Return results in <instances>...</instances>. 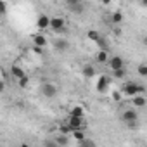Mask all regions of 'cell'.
<instances>
[{"label":"cell","mask_w":147,"mask_h":147,"mask_svg":"<svg viewBox=\"0 0 147 147\" xmlns=\"http://www.w3.org/2000/svg\"><path fill=\"white\" fill-rule=\"evenodd\" d=\"M138 75L140 76H147V64H140L138 66Z\"/></svg>","instance_id":"obj_23"},{"label":"cell","mask_w":147,"mask_h":147,"mask_svg":"<svg viewBox=\"0 0 147 147\" xmlns=\"http://www.w3.org/2000/svg\"><path fill=\"white\" fill-rule=\"evenodd\" d=\"M67 126L71 128V131L85 130V118H73V116H69V119H67Z\"/></svg>","instance_id":"obj_3"},{"label":"cell","mask_w":147,"mask_h":147,"mask_svg":"<svg viewBox=\"0 0 147 147\" xmlns=\"http://www.w3.org/2000/svg\"><path fill=\"white\" fill-rule=\"evenodd\" d=\"M121 92H123L125 95H128V97H137V95H142L145 90H144L142 85H138V83H135V82H126V83L123 85Z\"/></svg>","instance_id":"obj_1"},{"label":"cell","mask_w":147,"mask_h":147,"mask_svg":"<svg viewBox=\"0 0 147 147\" xmlns=\"http://www.w3.org/2000/svg\"><path fill=\"white\" fill-rule=\"evenodd\" d=\"M131 102H133V106H135V107H138V109H140V107H144V106L147 104L145 97H142V95H137V97H133V99H131Z\"/></svg>","instance_id":"obj_15"},{"label":"cell","mask_w":147,"mask_h":147,"mask_svg":"<svg viewBox=\"0 0 147 147\" xmlns=\"http://www.w3.org/2000/svg\"><path fill=\"white\" fill-rule=\"evenodd\" d=\"M36 26L40 28V30H50V18L49 16H45V14H42L40 18H38V21H36Z\"/></svg>","instance_id":"obj_9"},{"label":"cell","mask_w":147,"mask_h":147,"mask_svg":"<svg viewBox=\"0 0 147 147\" xmlns=\"http://www.w3.org/2000/svg\"><path fill=\"white\" fill-rule=\"evenodd\" d=\"M95 61H97L99 64L107 62V61H109V54H107V50H99L97 55H95Z\"/></svg>","instance_id":"obj_12"},{"label":"cell","mask_w":147,"mask_h":147,"mask_svg":"<svg viewBox=\"0 0 147 147\" xmlns=\"http://www.w3.org/2000/svg\"><path fill=\"white\" fill-rule=\"evenodd\" d=\"M140 5H144V7H147V0H144V2H140Z\"/></svg>","instance_id":"obj_30"},{"label":"cell","mask_w":147,"mask_h":147,"mask_svg":"<svg viewBox=\"0 0 147 147\" xmlns=\"http://www.w3.org/2000/svg\"><path fill=\"white\" fill-rule=\"evenodd\" d=\"M113 75H114V78H119V80H123V78L126 76V67H125V69H119V71H114Z\"/></svg>","instance_id":"obj_21"},{"label":"cell","mask_w":147,"mask_h":147,"mask_svg":"<svg viewBox=\"0 0 147 147\" xmlns=\"http://www.w3.org/2000/svg\"><path fill=\"white\" fill-rule=\"evenodd\" d=\"M11 75H12L16 80H23V78L26 76V75H24V71H23L19 66H12V67H11Z\"/></svg>","instance_id":"obj_11"},{"label":"cell","mask_w":147,"mask_h":147,"mask_svg":"<svg viewBox=\"0 0 147 147\" xmlns=\"http://www.w3.org/2000/svg\"><path fill=\"white\" fill-rule=\"evenodd\" d=\"M109 76H106V75H102V76H99V80H97V92L99 94H104L106 90H107V87H109Z\"/></svg>","instance_id":"obj_8"},{"label":"cell","mask_w":147,"mask_h":147,"mask_svg":"<svg viewBox=\"0 0 147 147\" xmlns=\"http://www.w3.org/2000/svg\"><path fill=\"white\" fill-rule=\"evenodd\" d=\"M43 147H59V145H57V142H55L54 138H47V140L43 142Z\"/></svg>","instance_id":"obj_22"},{"label":"cell","mask_w":147,"mask_h":147,"mask_svg":"<svg viewBox=\"0 0 147 147\" xmlns=\"http://www.w3.org/2000/svg\"><path fill=\"white\" fill-rule=\"evenodd\" d=\"M54 140L57 142V145H59V147H64V145H67V144H69V135H64V133H61V135H57Z\"/></svg>","instance_id":"obj_13"},{"label":"cell","mask_w":147,"mask_h":147,"mask_svg":"<svg viewBox=\"0 0 147 147\" xmlns=\"http://www.w3.org/2000/svg\"><path fill=\"white\" fill-rule=\"evenodd\" d=\"M0 11H2V14L5 12V4L4 2H0Z\"/></svg>","instance_id":"obj_28"},{"label":"cell","mask_w":147,"mask_h":147,"mask_svg":"<svg viewBox=\"0 0 147 147\" xmlns=\"http://www.w3.org/2000/svg\"><path fill=\"white\" fill-rule=\"evenodd\" d=\"M33 43H35L38 49H40V47H45V45H47V38H45L43 35H36V36L33 38Z\"/></svg>","instance_id":"obj_16"},{"label":"cell","mask_w":147,"mask_h":147,"mask_svg":"<svg viewBox=\"0 0 147 147\" xmlns=\"http://www.w3.org/2000/svg\"><path fill=\"white\" fill-rule=\"evenodd\" d=\"M87 36H88L90 40H94L95 43H97V42H99V40L102 38V36H100V33H99V31H95V30H90V31L87 33Z\"/></svg>","instance_id":"obj_19"},{"label":"cell","mask_w":147,"mask_h":147,"mask_svg":"<svg viewBox=\"0 0 147 147\" xmlns=\"http://www.w3.org/2000/svg\"><path fill=\"white\" fill-rule=\"evenodd\" d=\"M54 47H55V50H59V52H66V50L69 49V42L64 40V38H59V40L54 42Z\"/></svg>","instance_id":"obj_10"},{"label":"cell","mask_w":147,"mask_h":147,"mask_svg":"<svg viewBox=\"0 0 147 147\" xmlns=\"http://www.w3.org/2000/svg\"><path fill=\"white\" fill-rule=\"evenodd\" d=\"M69 116H73V118H83V116H85V111H83V107L76 106V107H73V109L69 111Z\"/></svg>","instance_id":"obj_14"},{"label":"cell","mask_w":147,"mask_h":147,"mask_svg":"<svg viewBox=\"0 0 147 147\" xmlns=\"http://www.w3.org/2000/svg\"><path fill=\"white\" fill-rule=\"evenodd\" d=\"M73 137H75V138L78 140V144H80V142H83V140H87V137H85V131H83V130L73 131Z\"/></svg>","instance_id":"obj_20"},{"label":"cell","mask_w":147,"mask_h":147,"mask_svg":"<svg viewBox=\"0 0 147 147\" xmlns=\"http://www.w3.org/2000/svg\"><path fill=\"white\" fill-rule=\"evenodd\" d=\"M40 92H42V95H43V97L52 99V97H55V95H57V87H55L54 83L45 82V83H42V85H40Z\"/></svg>","instance_id":"obj_2"},{"label":"cell","mask_w":147,"mask_h":147,"mask_svg":"<svg viewBox=\"0 0 147 147\" xmlns=\"http://www.w3.org/2000/svg\"><path fill=\"white\" fill-rule=\"evenodd\" d=\"M123 123H130V121H138V113L135 109H125L121 114Z\"/></svg>","instance_id":"obj_7"},{"label":"cell","mask_w":147,"mask_h":147,"mask_svg":"<svg viewBox=\"0 0 147 147\" xmlns=\"http://www.w3.org/2000/svg\"><path fill=\"white\" fill-rule=\"evenodd\" d=\"M107 64H109V67H111L113 73L114 71H119V69H125V61L119 55H111L109 61H107Z\"/></svg>","instance_id":"obj_4"},{"label":"cell","mask_w":147,"mask_h":147,"mask_svg":"<svg viewBox=\"0 0 147 147\" xmlns=\"http://www.w3.org/2000/svg\"><path fill=\"white\" fill-rule=\"evenodd\" d=\"M28 83H30V78H28V76H24L23 80H19V87H21V88H26Z\"/></svg>","instance_id":"obj_25"},{"label":"cell","mask_w":147,"mask_h":147,"mask_svg":"<svg viewBox=\"0 0 147 147\" xmlns=\"http://www.w3.org/2000/svg\"><path fill=\"white\" fill-rule=\"evenodd\" d=\"M125 125H126L128 128H131V130H133V128H138V121H130V123H125Z\"/></svg>","instance_id":"obj_26"},{"label":"cell","mask_w":147,"mask_h":147,"mask_svg":"<svg viewBox=\"0 0 147 147\" xmlns=\"http://www.w3.org/2000/svg\"><path fill=\"white\" fill-rule=\"evenodd\" d=\"M142 43H144V45H145V47H147V35H145V36H144V38H142Z\"/></svg>","instance_id":"obj_29"},{"label":"cell","mask_w":147,"mask_h":147,"mask_svg":"<svg viewBox=\"0 0 147 147\" xmlns=\"http://www.w3.org/2000/svg\"><path fill=\"white\" fill-rule=\"evenodd\" d=\"M21 147H30V145H28V144H23V145H21Z\"/></svg>","instance_id":"obj_31"},{"label":"cell","mask_w":147,"mask_h":147,"mask_svg":"<svg viewBox=\"0 0 147 147\" xmlns=\"http://www.w3.org/2000/svg\"><path fill=\"white\" fill-rule=\"evenodd\" d=\"M80 147H95V144L90 140V138H87V140H83V142H80Z\"/></svg>","instance_id":"obj_24"},{"label":"cell","mask_w":147,"mask_h":147,"mask_svg":"<svg viewBox=\"0 0 147 147\" xmlns=\"http://www.w3.org/2000/svg\"><path fill=\"white\" fill-rule=\"evenodd\" d=\"M83 76H85V78H94V76H95V69H94V66L88 64V66L83 67Z\"/></svg>","instance_id":"obj_17"},{"label":"cell","mask_w":147,"mask_h":147,"mask_svg":"<svg viewBox=\"0 0 147 147\" xmlns=\"http://www.w3.org/2000/svg\"><path fill=\"white\" fill-rule=\"evenodd\" d=\"M64 26H66V23H64L62 18H50V30H52V31L62 33V31H64Z\"/></svg>","instance_id":"obj_6"},{"label":"cell","mask_w":147,"mask_h":147,"mask_svg":"<svg viewBox=\"0 0 147 147\" xmlns=\"http://www.w3.org/2000/svg\"><path fill=\"white\" fill-rule=\"evenodd\" d=\"M113 99H114V100H119V99H121L119 92H114V94H113Z\"/></svg>","instance_id":"obj_27"},{"label":"cell","mask_w":147,"mask_h":147,"mask_svg":"<svg viewBox=\"0 0 147 147\" xmlns=\"http://www.w3.org/2000/svg\"><path fill=\"white\" fill-rule=\"evenodd\" d=\"M66 7H67V11L73 12V14H82V12L85 11V4L78 2V0H67V2H66Z\"/></svg>","instance_id":"obj_5"},{"label":"cell","mask_w":147,"mask_h":147,"mask_svg":"<svg viewBox=\"0 0 147 147\" xmlns=\"http://www.w3.org/2000/svg\"><path fill=\"white\" fill-rule=\"evenodd\" d=\"M123 21V14L119 12V11H114L113 12V16H111V23H114V24H119Z\"/></svg>","instance_id":"obj_18"}]
</instances>
